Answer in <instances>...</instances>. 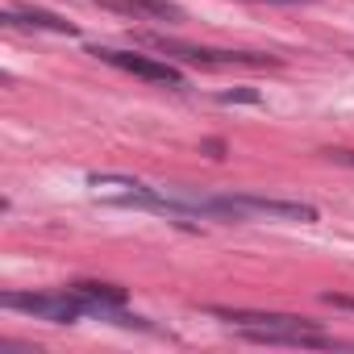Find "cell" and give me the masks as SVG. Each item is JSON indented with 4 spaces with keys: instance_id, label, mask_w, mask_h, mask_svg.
Instances as JSON below:
<instances>
[{
    "instance_id": "8fae6325",
    "label": "cell",
    "mask_w": 354,
    "mask_h": 354,
    "mask_svg": "<svg viewBox=\"0 0 354 354\" xmlns=\"http://www.w3.org/2000/svg\"><path fill=\"white\" fill-rule=\"evenodd\" d=\"M271 5H300V0H271Z\"/></svg>"
},
{
    "instance_id": "7a4b0ae2",
    "label": "cell",
    "mask_w": 354,
    "mask_h": 354,
    "mask_svg": "<svg viewBox=\"0 0 354 354\" xmlns=\"http://www.w3.org/2000/svg\"><path fill=\"white\" fill-rule=\"evenodd\" d=\"M138 46H150L167 59H184V63H196V67H279L275 55H254V50H213V46H192V42H175L167 34H129Z\"/></svg>"
},
{
    "instance_id": "9c48e42d",
    "label": "cell",
    "mask_w": 354,
    "mask_h": 354,
    "mask_svg": "<svg viewBox=\"0 0 354 354\" xmlns=\"http://www.w3.org/2000/svg\"><path fill=\"white\" fill-rule=\"evenodd\" d=\"M325 304H333V308H350V313H354V296H342V292H325Z\"/></svg>"
},
{
    "instance_id": "3957f363",
    "label": "cell",
    "mask_w": 354,
    "mask_h": 354,
    "mask_svg": "<svg viewBox=\"0 0 354 354\" xmlns=\"http://www.w3.org/2000/svg\"><path fill=\"white\" fill-rule=\"evenodd\" d=\"M0 304L17 308V313H30L38 321H50V325H75V321H84L92 313V304L71 288H63V292H5Z\"/></svg>"
},
{
    "instance_id": "30bf717a",
    "label": "cell",
    "mask_w": 354,
    "mask_h": 354,
    "mask_svg": "<svg viewBox=\"0 0 354 354\" xmlns=\"http://www.w3.org/2000/svg\"><path fill=\"white\" fill-rule=\"evenodd\" d=\"M333 162H346V167H354V150H325Z\"/></svg>"
},
{
    "instance_id": "ba28073f",
    "label": "cell",
    "mask_w": 354,
    "mask_h": 354,
    "mask_svg": "<svg viewBox=\"0 0 354 354\" xmlns=\"http://www.w3.org/2000/svg\"><path fill=\"white\" fill-rule=\"evenodd\" d=\"M217 100H221V104H234V100H242V104H259L263 96H259L254 88H234V92H221Z\"/></svg>"
},
{
    "instance_id": "8992f818",
    "label": "cell",
    "mask_w": 354,
    "mask_h": 354,
    "mask_svg": "<svg viewBox=\"0 0 354 354\" xmlns=\"http://www.w3.org/2000/svg\"><path fill=\"white\" fill-rule=\"evenodd\" d=\"M0 21L5 26H30V30H46V34H67V38H75L80 30L71 26V21H63L59 13H46V9H5L0 13Z\"/></svg>"
},
{
    "instance_id": "277c9868",
    "label": "cell",
    "mask_w": 354,
    "mask_h": 354,
    "mask_svg": "<svg viewBox=\"0 0 354 354\" xmlns=\"http://www.w3.org/2000/svg\"><path fill=\"white\" fill-rule=\"evenodd\" d=\"M88 55H96L100 63L125 71V75H138L146 84H162V88H188L184 71L171 67L167 59H154V55H138V50H117V46H88Z\"/></svg>"
},
{
    "instance_id": "6da1fadb",
    "label": "cell",
    "mask_w": 354,
    "mask_h": 354,
    "mask_svg": "<svg viewBox=\"0 0 354 354\" xmlns=\"http://www.w3.org/2000/svg\"><path fill=\"white\" fill-rule=\"evenodd\" d=\"M209 317L234 325L238 333H246L250 342H267V346H300V350H333V333H321L317 321L308 317H292V313H259V308H225V304H209Z\"/></svg>"
},
{
    "instance_id": "52a82bcc",
    "label": "cell",
    "mask_w": 354,
    "mask_h": 354,
    "mask_svg": "<svg viewBox=\"0 0 354 354\" xmlns=\"http://www.w3.org/2000/svg\"><path fill=\"white\" fill-rule=\"evenodd\" d=\"M71 292H80V296L92 304V313H100V308H121V304H125V288H117V283H71Z\"/></svg>"
},
{
    "instance_id": "5b68a950",
    "label": "cell",
    "mask_w": 354,
    "mask_h": 354,
    "mask_svg": "<svg viewBox=\"0 0 354 354\" xmlns=\"http://www.w3.org/2000/svg\"><path fill=\"white\" fill-rule=\"evenodd\" d=\"M100 9H109V13H121V17H142V21H167V26H175V21H184L188 13L175 5V0H96Z\"/></svg>"
}]
</instances>
